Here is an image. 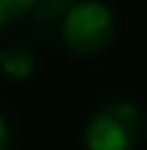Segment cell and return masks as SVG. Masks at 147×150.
Here are the masks:
<instances>
[{
  "instance_id": "obj_3",
  "label": "cell",
  "mask_w": 147,
  "mask_h": 150,
  "mask_svg": "<svg viewBox=\"0 0 147 150\" xmlns=\"http://www.w3.org/2000/svg\"><path fill=\"white\" fill-rule=\"evenodd\" d=\"M37 71V58L34 52L28 49V46L22 43H9L0 49V74H3L6 80H12V83H25V80H31Z\"/></svg>"
},
{
  "instance_id": "obj_2",
  "label": "cell",
  "mask_w": 147,
  "mask_h": 150,
  "mask_svg": "<svg viewBox=\"0 0 147 150\" xmlns=\"http://www.w3.org/2000/svg\"><path fill=\"white\" fill-rule=\"evenodd\" d=\"M141 129L144 117L135 101H107L89 117L83 144L86 150H135Z\"/></svg>"
},
{
  "instance_id": "obj_5",
  "label": "cell",
  "mask_w": 147,
  "mask_h": 150,
  "mask_svg": "<svg viewBox=\"0 0 147 150\" xmlns=\"http://www.w3.org/2000/svg\"><path fill=\"white\" fill-rule=\"evenodd\" d=\"M6 144H9V126H6L3 113H0V150H6Z\"/></svg>"
},
{
  "instance_id": "obj_4",
  "label": "cell",
  "mask_w": 147,
  "mask_h": 150,
  "mask_svg": "<svg viewBox=\"0 0 147 150\" xmlns=\"http://www.w3.org/2000/svg\"><path fill=\"white\" fill-rule=\"evenodd\" d=\"M37 6V0H0V28L22 22L25 16H31Z\"/></svg>"
},
{
  "instance_id": "obj_1",
  "label": "cell",
  "mask_w": 147,
  "mask_h": 150,
  "mask_svg": "<svg viewBox=\"0 0 147 150\" xmlns=\"http://www.w3.org/2000/svg\"><path fill=\"white\" fill-rule=\"evenodd\" d=\"M61 43L74 55H98L110 46L117 34V18L101 0H74L58 18Z\"/></svg>"
}]
</instances>
